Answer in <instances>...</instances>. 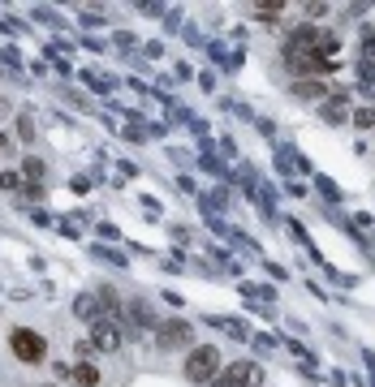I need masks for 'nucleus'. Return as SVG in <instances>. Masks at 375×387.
I'll list each match as a JSON object with an SVG mask.
<instances>
[{
	"label": "nucleus",
	"mask_w": 375,
	"mask_h": 387,
	"mask_svg": "<svg viewBox=\"0 0 375 387\" xmlns=\"http://www.w3.org/2000/svg\"><path fill=\"white\" fill-rule=\"evenodd\" d=\"M220 374V349L216 344H194L186 357V379L190 383H216Z\"/></svg>",
	"instance_id": "obj_1"
},
{
	"label": "nucleus",
	"mask_w": 375,
	"mask_h": 387,
	"mask_svg": "<svg viewBox=\"0 0 375 387\" xmlns=\"http://www.w3.org/2000/svg\"><path fill=\"white\" fill-rule=\"evenodd\" d=\"M125 319L138 323L134 331H152V327H160V323L152 319V310H147V301H130V305H125Z\"/></svg>",
	"instance_id": "obj_8"
},
{
	"label": "nucleus",
	"mask_w": 375,
	"mask_h": 387,
	"mask_svg": "<svg viewBox=\"0 0 375 387\" xmlns=\"http://www.w3.org/2000/svg\"><path fill=\"white\" fill-rule=\"evenodd\" d=\"M277 17H281L277 5H259V22H277Z\"/></svg>",
	"instance_id": "obj_14"
},
{
	"label": "nucleus",
	"mask_w": 375,
	"mask_h": 387,
	"mask_svg": "<svg viewBox=\"0 0 375 387\" xmlns=\"http://www.w3.org/2000/svg\"><path fill=\"white\" fill-rule=\"evenodd\" d=\"M22 176L39 185V181H43V160H31V155H27V160H22Z\"/></svg>",
	"instance_id": "obj_11"
},
{
	"label": "nucleus",
	"mask_w": 375,
	"mask_h": 387,
	"mask_svg": "<svg viewBox=\"0 0 375 387\" xmlns=\"http://www.w3.org/2000/svg\"><path fill=\"white\" fill-rule=\"evenodd\" d=\"M354 125L358 129H375V108H358L354 112Z\"/></svg>",
	"instance_id": "obj_13"
},
{
	"label": "nucleus",
	"mask_w": 375,
	"mask_h": 387,
	"mask_svg": "<svg viewBox=\"0 0 375 387\" xmlns=\"http://www.w3.org/2000/svg\"><path fill=\"white\" fill-rule=\"evenodd\" d=\"M263 383V366L259 361H233V366H224L216 374L212 387H259Z\"/></svg>",
	"instance_id": "obj_3"
},
{
	"label": "nucleus",
	"mask_w": 375,
	"mask_h": 387,
	"mask_svg": "<svg viewBox=\"0 0 375 387\" xmlns=\"http://www.w3.org/2000/svg\"><path fill=\"white\" fill-rule=\"evenodd\" d=\"M125 344V331H121V323H112V319H99L95 327H91V349H99V353H117Z\"/></svg>",
	"instance_id": "obj_5"
},
{
	"label": "nucleus",
	"mask_w": 375,
	"mask_h": 387,
	"mask_svg": "<svg viewBox=\"0 0 375 387\" xmlns=\"http://www.w3.org/2000/svg\"><path fill=\"white\" fill-rule=\"evenodd\" d=\"M293 95H297V99H323L328 91H323V82H315V77H297V82H293Z\"/></svg>",
	"instance_id": "obj_9"
},
{
	"label": "nucleus",
	"mask_w": 375,
	"mask_h": 387,
	"mask_svg": "<svg viewBox=\"0 0 375 387\" xmlns=\"http://www.w3.org/2000/svg\"><path fill=\"white\" fill-rule=\"evenodd\" d=\"M9 349H13L17 361H27V366H39V361L47 357L43 335H39V331H27V327H17V331L9 335Z\"/></svg>",
	"instance_id": "obj_2"
},
{
	"label": "nucleus",
	"mask_w": 375,
	"mask_h": 387,
	"mask_svg": "<svg viewBox=\"0 0 375 387\" xmlns=\"http://www.w3.org/2000/svg\"><path fill=\"white\" fill-rule=\"evenodd\" d=\"M73 314H78V319H87V323L95 327L99 319H104V305H99V293H78V297H73Z\"/></svg>",
	"instance_id": "obj_7"
},
{
	"label": "nucleus",
	"mask_w": 375,
	"mask_h": 387,
	"mask_svg": "<svg viewBox=\"0 0 375 387\" xmlns=\"http://www.w3.org/2000/svg\"><path fill=\"white\" fill-rule=\"evenodd\" d=\"M17 134H22V138H35V125H31V116H17Z\"/></svg>",
	"instance_id": "obj_15"
},
{
	"label": "nucleus",
	"mask_w": 375,
	"mask_h": 387,
	"mask_svg": "<svg viewBox=\"0 0 375 387\" xmlns=\"http://www.w3.org/2000/svg\"><path fill=\"white\" fill-rule=\"evenodd\" d=\"M156 344L160 349H194V327L186 319H168L156 327Z\"/></svg>",
	"instance_id": "obj_4"
},
{
	"label": "nucleus",
	"mask_w": 375,
	"mask_h": 387,
	"mask_svg": "<svg viewBox=\"0 0 375 387\" xmlns=\"http://www.w3.org/2000/svg\"><path fill=\"white\" fill-rule=\"evenodd\" d=\"M0 190H5V194H17V190H22V172H0Z\"/></svg>",
	"instance_id": "obj_12"
},
{
	"label": "nucleus",
	"mask_w": 375,
	"mask_h": 387,
	"mask_svg": "<svg viewBox=\"0 0 375 387\" xmlns=\"http://www.w3.org/2000/svg\"><path fill=\"white\" fill-rule=\"evenodd\" d=\"M319 116L328 121V125H341V121H349V95H345V91H332L328 99L319 103Z\"/></svg>",
	"instance_id": "obj_6"
},
{
	"label": "nucleus",
	"mask_w": 375,
	"mask_h": 387,
	"mask_svg": "<svg viewBox=\"0 0 375 387\" xmlns=\"http://www.w3.org/2000/svg\"><path fill=\"white\" fill-rule=\"evenodd\" d=\"M73 383H78V387H95L99 383V370L91 366V361H82V366H73Z\"/></svg>",
	"instance_id": "obj_10"
}]
</instances>
